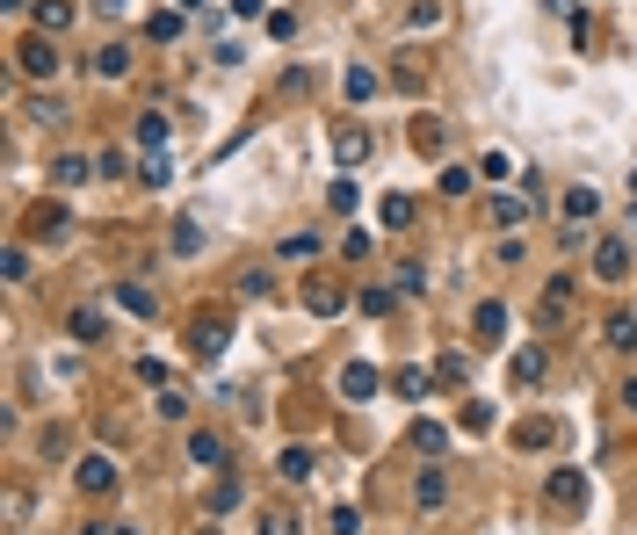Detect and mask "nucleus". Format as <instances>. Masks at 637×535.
Segmentation results:
<instances>
[{
  "instance_id": "f257e3e1",
  "label": "nucleus",
  "mask_w": 637,
  "mask_h": 535,
  "mask_svg": "<svg viewBox=\"0 0 637 535\" xmlns=\"http://www.w3.org/2000/svg\"><path fill=\"white\" fill-rule=\"evenodd\" d=\"M225 348H232V319H225V311H203V319L189 326V355L196 362H218Z\"/></svg>"
},
{
  "instance_id": "f03ea898",
  "label": "nucleus",
  "mask_w": 637,
  "mask_h": 535,
  "mask_svg": "<svg viewBox=\"0 0 637 535\" xmlns=\"http://www.w3.org/2000/svg\"><path fill=\"white\" fill-rule=\"evenodd\" d=\"M594 275L601 282H630V239L623 232H601L594 239Z\"/></svg>"
},
{
  "instance_id": "7ed1b4c3",
  "label": "nucleus",
  "mask_w": 637,
  "mask_h": 535,
  "mask_svg": "<svg viewBox=\"0 0 637 535\" xmlns=\"http://www.w3.org/2000/svg\"><path fill=\"white\" fill-rule=\"evenodd\" d=\"M15 58H22L29 80H58V66H66V58H58V37H44V29H37V37H29Z\"/></svg>"
},
{
  "instance_id": "20e7f679",
  "label": "nucleus",
  "mask_w": 637,
  "mask_h": 535,
  "mask_svg": "<svg viewBox=\"0 0 637 535\" xmlns=\"http://www.w3.org/2000/svg\"><path fill=\"white\" fill-rule=\"evenodd\" d=\"M565 311H572V282L558 275V282H543V297H536V326H543V333H558V326H565Z\"/></svg>"
},
{
  "instance_id": "39448f33",
  "label": "nucleus",
  "mask_w": 637,
  "mask_h": 535,
  "mask_svg": "<svg viewBox=\"0 0 637 535\" xmlns=\"http://www.w3.org/2000/svg\"><path fill=\"white\" fill-rule=\"evenodd\" d=\"M73 485H80L87 499H102V492H116V463H109V456H80V470H73Z\"/></svg>"
},
{
  "instance_id": "423d86ee",
  "label": "nucleus",
  "mask_w": 637,
  "mask_h": 535,
  "mask_svg": "<svg viewBox=\"0 0 637 535\" xmlns=\"http://www.w3.org/2000/svg\"><path fill=\"white\" fill-rule=\"evenodd\" d=\"M543 492H551V507H565V514L587 507V478H580V470H551V485H543Z\"/></svg>"
},
{
  "instance_id": "0eeeda50",
  "label": "nucleus",
  "mask_w": 637,
  "mask_h": 535,
  "mask_svg": "<svg viewBox=\"0 0 637 535\" xmlns=\"http://www.w3.org/2000/svg\"><path fill=\"white\" fill-rule=\"evenodd\" d=\"M333 160L362 167V160H370V131H362V123H341V131H333Z\"/></svg>"
},
{
  "instance_id": "6e6552de",
  "label": "nucleus",
  "mask_w": 637,
  "mask_h": 535,
  "mask_svg": "<svg viewBox=\"0 0 637 535\" xmlns=\"http://www.w3.org/2000/svg\"><path fill=\"white\" fill-rule=\"evenodd\" d=\"M442 499H449V470H442V463H428V470H420V485H413V507H420V514H435Z\"/></svg>"
},
{
  "instance_id": "1a4fd4ad",
  "label": "nucleus",
  "mask_w": 637,
  "mask_h": 535,
  "mask_svg": "<svg viewBox=\"0 0 637 535\" xmlns=\"http://www.w3.org/2000/svg\"><path fill=\"white\" fill-rule=\"evenodd\" d=\"M95 174H102V167H95V160H80V152H58V160H51V181H58V188H87Z\"/></svg>"
},
{
  "instance_id": "9d476101",
  "label": "nucleus",
  "mask_w": 637,
  "mask_h": 535,
  "mask_svg": "<svg viewBox=\"0 0 637 535\" xmlns=\"http://www.w3.org/2000/svg\"><path fill=\"white\" fill-rule=\"evenodd\" d=\"M203 239H210V232H203V217H174V239H167V246H174L181 261H196V254H203Z\"/></svg>"
},
{
  "instance_id": "9b49d317",
  "label": "nucleus",
  "mask_w": 637,
  "mask_h": 535,
  "mask_svg": "<svg viewBox=\"0 0 637 535\" xmlns=\"http://www.w3.org/2000/svg\"><path fill=\"white\" fill-rule=\"evenodd\" d=\"M87 66H95V80H124V73H131V44H102Z\"/></svg>"
},
{
  "instance_id": "f8f14e48",
  "label": "nucleus",
  "mask_w": 637,
  "mask_h": 535,
  "mask_svg": "<svg viewBox=\"0 0 637 535\" xmlns=\"http://www.w3.org/2000/svg\"><path fill=\"white\" fill-rule=\"evenodd\" d=\"M529 210H536L529 196H493V203H485V217H493V225H514V232L529 225Z\"/></svg>"
},
{
  "instance_id": "ddd939ff",
  "label": "nucleus",
  "mask_w": 637,
  "mask_h": 535,
  "mask_svg": "<svg viewBox=\"0 0 637 535\" xmlns=\"http://www.w3.org/2000/svg\"><path fill=\"white\" fill-rule=\"evenodd\" d=\"M116 304H124L131 319H153V311H160V297L145 290V282H116Z\"/></svg>"
},
{
  "instance_id": "4468645a",
  "label": "nucleus",
  "mask_w": 637,
  "mask_h": 535,
  "mask_svg": "<svg viewBox=\"0 0 637 535\" xmlns=\"http://www.w3.org/2000/svg\"><path fill=\"white\" fill-rule=\"evenodd\" d=\"M37 29L44 37H66L73 29V0H37Z\"/></svg>"
},
{
  "instance_id": "2eb2a0df",
  "label": "nucleus",
  "mask_w": 637,
  "mask_h": 535,
  "mask_svg": "<svg viewBox=\"0 0 637 535\" xmlns=\"http://www.w3.org/2000/svg\"><path fill=\"white\" fill-rule=\"evenodd\" d=\"M181 29H189V8H160L153 22H145V37H153V44H174Z\"/></svg>"
},
{
  "instance_id": "dca6fc26",
  "label": "nucleus",
  "mask_w": 637,
  "mask_h": 535,
  "mask_svg": "<svg viewBox=\"0 0 637 535\" xmlns=\"http://www.w3.org/2000/svg\"><path fill=\"white\" fill-rule=\"evenodd\" d=\"M471 333L478 340H507V304H478L471 311Z\"/></svg>"
},
{
  "instance_id": "f3484780",
  "label": "nucleus",
  "mask_w": 637,
  "mask_h": 535,
  "mask_svg": "<svg viewBox=\"0 0 637 535\" xmlns=\"http://www.w3.org/2000/svg\"><path fill=\"white\" fill-rule=\"evenodd\" d=\"M507 376H514V384H543V348H514V362H507Z\"/></svg>"
},
{
  "instance_id": "a211bd4d",
  "label": "nucleus",
  "mask_w": 637,
  "mask_h": 535,
  "mask_svg": "<svg viewBox=\"0 0 637 535\" xmlns=\"http://www.w3.org/2000/svg\"><path fill=\"white\" fill-rule=\"evenodd\" d=\"M341 391H348V398H377V369H370V362H348V369H341Z\"/></svg>"
},
{
  "instance_id": "6ab92c4d",
  "label": "nucleus",
  "mask_w": 637,
  "mask_h": 535,
  "mask_svg": "<svg viewBox=\"0 0 637 535\" xmlns=\"http://www.w3.org/2000/svg\"><path fill=\"white\" fill-rule=\"evenodd\" d=\"M413 449H420V456H449V427H435V420H413Z\"/></svg>"
},
{
  "instance_id": "aec40b11",
  "label": "nucleus",
  "mask_w": 637,
  "mask_h": 535,
  "mask_svg": "<svg viewBox=\"0 0 637 535\" xmlns=\"http://www.w3.org/2000/svg\"><path fill=\"white\" fill-rule=\"evenodd\" d=\"M153 413H160V420H189V391H181V384H160V391H153Z\"/></svg>"
},
{
  "instance_id": "412c9836",
  "label": "nucleus",
  "mask_w": 637,
  "mask_h": 535,
  "mask_svg": "<svg viewBox=\"0 0 637 535\" xmlns=\"http://www.w3.org/2000/svg\"><path fill=\"white\" fill-rule=\"evenodd\" d=\"M514 442H522V449H551L558 442V420H522V427H514Z\"/></svg>"
},
{
  "instance_id": "4be33fe9",
  "label": "nucleus",
  "mask_w": 637,
  "mask_h": 535,
  "mask_svg": "<svg viewBox=\"0 0 637 535\" xmlns=\"http://www.w3.org/2000/svg\"><path fill=\"white\" fill-rule=\"evenodd\" d=\"M276 478L305 485V478H312V449H283V456H276Z\"/></svg>"
},
{
  "instance_id": "5701e85b",
  "label": "nucleus",
  "mask_w": 637,
  "mask_h": 535,
  "mask_svg": "<svg viewBox=\"0 0 637 535\" xmlns=\"http://www.w3.org/2000/svg\"><path fill=\"white\" fill-rule=\"evenodd\" d=\"M305 304H312V319H333V311L348 304V290H333V282H312V297H305Z\"/></svg>"
},
{
  "instance_id": "b1692460",
  "label": "nucleus",
  "mask_w": 637,
  "mask_h": 535,
  "mask_svg": "<svg viewBox=\"0 0 637 535\" xmlns=\"http://www.w3.org/2000/svg\"><path fill=\"white\" fill-rule=\"evenodd\" d=\"M609 348H637V311H609Z\"/></svg>"
},
{
  "instance_id": "393cba45",
  "label": "nucleus",
  "mask_w": 637,
  "mask_h": 535,
  "mask_svg": "<svg viewBox=\"0 0 637 535\" xmlns=\"http://www.w3.org/2000/svg\"><path fill=\"white\" fill-rule=\"evenodd\" d=\"M239 297H276V275H268V268H239Z\"/></svg>"
},
{
  "instance_id": "a878e982",
  "label": "nucleus",
  "mask_w": 637,
  "mask_h": 535,
  "mask_svg": "<svg viewBox=\"0 0 637 535\" xmlns=\"http://www.w3.org/2000/svg\"><path fill=\"white\" fill-rule=\"evenodd\" d=\"M138 152H167V116H138Z\"/></svg>"
},
{
  "instance_id": "bb28decb",
  "label": "nucleus",
  "mask_w": 637,
  "mask_h": 535,
  "mask_svg": "<svg viewBox=\"0 0 637 535\" xmlns=\"http://www.w3.org/2000/svg\"><path fill=\"white\" fill-rule=\"evenodd\" d=\"M471 181H478L471 167H442V174H435V188H442L449 203H457V196H471Z\"/></svg>"
},
{
  "instance_id": "cd10ccee",
  "label": "nucleus",
  "mask_w": 637,
  "mask_h": 535,
  "mask_svg": "<svg viewBox=\"0 0 637 535\" xmlns=\"http://www.w3.org/2000/svg\"><path fill=\"white\" fill-rule=\"evenodd\" d=\"M189 456L210 463V470H225V442H218V434H189Z\"/></svg>"
},
{
  "instance_id": "c85d7f7f",
  "label": "nucleus",
  "mask_w": 637,
  "mask_h": 535,
  "mask_svg": "<svg viewBox=\"0 0 637 535\" xmlns=\"http://www.w3.org/2000/svg\"><path fill=\"white\" fill-rule=\"evenodd\" d=\"M341 87H348V102H370V94H377V73H370V66H348Z\"/></svg>"
},
{
  "instance_id": "c756f323",
  "label": "nucleus",
  "mask_w": 637,
  "mask_h": 535,
  "mask_svg": "<svg viewBox=\"0 0 637 535\" xmlns=\"http://www.w3.org/2000/svg\"><path fill=\"white\" fill-rule=\"evenodd\" d=\"M377 217H384L391 232H399V225H413V196H384V203H377Z\"/></svg>"
},
{
  "instance_id": "7c9ffc66",
  "label": "nucleus",
  "mask_w": 637,
  "mask_h": 535,
  "mask_svg": "<svg viewBox=\"0 0 637 535\" xmlns=\"http://www.w3.org/2000/svg\"><path fill=\"white\" fill-rule=\"evenodd\" d=\"M22 116H29V123H44V131H51V123H66V109H58V94H37V102H29Z\"/></svg>"
},
{
  "instance_id": "2f4dec72",
  "label": "nucleus",
  "mask_w": 637,
  "mask_h": 535,
  "mask_svg": "<svg viewBox=\"0 0 637 535\" xmlns=\"http://www.w3.org/2000/svg\"><path fill=\"white\" fill-rule=\"evenodd\" d=\"M326 203H333V210H341V217H348V210L362 203V188H355V181L341 174V181H333V188H326Z\"/></svg>"
},
{
  "instance_id": "473e14b6",
  "label": "nucleus",
  "mask_w": 637,
  "mask_h": 535,
  "mask_svg": "<svg viewBox=\"0 0 637 535\" xmlns=\"http://www.w3.org/2000/svg\"><path fill=\"white\" fill-rule=\"evenodd\" d=\"M138 181H145V188H167V152H145V160H138Z\"/></svg>"
},
{
  "instance_id": "72a5a7b5",
  "label": "nucleus",
  "mask_w": 637,
  "mask_h": 535,
  "mask_svg": "<svg viewBox=\"0 0 637 535\" xmlns=\"http://www.w3.org/2000/svg\"><path fill=\"white\" fill-rule=\"evenodd\" d=\"M312 87H319V80H312V66H290V73H283V94H290V102H305Z\"/></svg>"
},
{
  "instance_id": "f704fd0d",
  "label": "nucleus",
  "mask_w": 637,
  "mask_h": 535,
  "mask_svg": "<svg viewBox=\"0 0 637 535\" xmlns=\"http://www.w3.org/2000/svg\"><path fill=\"white\" fill-rule=\"evenodd\" d=\"M391 384H399V398H428V369H399Z\"/></svg>"
},
{
  "instance_id": "c9c22d12",
  "label": "nucleus",
  "mask_w": 637,
  "mask_h": 535,
  "mask_svg": "<svg viewBox=\"0 0 637 535\" xmlns=\"http://www.w3.org/2000/svg\"><path fill=\"white\" fill-rule=\"evenodd\" d=\"M413 145H420V152H442V123L420 116V123H413Z\"/></svg>"
},
{
  "instance_id": "e433bc0d",
  "label": "nucleus",
  "mask_w": 637,
  "mask_h": 535,
  "mask_svg": "<svg viewBox=\"0 0 637 535\" xmlns=\"http://www.w3.org/2000/svg\"><path fill=\"white\" fill-rule=\"evenodd\" d=\"M572 217H580V225L594 217V188H572V196H565V225H572Z\"/></svg>"
},
{
  "instance_id": "4c0bfd02",
  "label": "nucleus",
  "mask_w": 637,
  "mask_h": 535,
  "mask_svg": "<svg viewBox=\"0 0 637 535\" xmlns=\"http://www.w3.org/2000/svg\"><path fill=\"white\" fill-rule=\"evenodd\" d=\"M312 254H319L312 232H290V239H283V261H312Z\"/></svg>"
},
{
  "instance_id": "58836bf2",
  "label": "nucleus",
  "mask_w": 637,
  "mask_h": 535,
  "mask_svg": "<svg viewBox=\"0 0 637 535\" xmlns=\"http://www.w3.org/2000/svg\"><path fill=\"white\" fill-rule=\"evenodd\" d=\"M73 333H80V340H102V311L80 304V311H73Z\"/></svg>"
},
{
  "instance_id": "ea45409f",
  "label": "nucleus",
  "mask_w": 637,
  "mask_h": 535,
  "mask_svg": "<svg viewBox=\"0 0 637 535\" xmlns=\"http://www.w3.org/2000/svg\"><path fill=\"white\" fill-rule=\"evenodd\" d=\"M0 275H8V282H29V254H22V246H8V254H0Z\"/></svg>"
},
{
  "instance_id": "a19ab883",
  "label": "nucleus",
  "mask_w": 637,
  "mask_h": 535,
  "mask_svg": "<svg viewBox=\"0 0 637 535\" xmlns=\"http://www.w3.org/2000/svg\"><path fill=\"white\" fill-rule=\"evenodd\" d=\"M37 232H44V239H58V232H66V210L44 203V210H37Z\"/></svg>"
},
{
  "instance_id": "79ce46f5",
  "label": "nucleus",
  "mask_w": 637,
  "mask_h": 535,
  "mask_svg": "<svg viewBox=\"0 0 637 535\" xmlns=\"http://www.w3.org/2000/svg\"><path fill=\"white\" fill-rule=\"evenodd\" d=\"M435 376H442V384H464L471 362H464V355H442V362H435Z\"/></svg>"
},
{
  "instance_id": "37998d69",
  "label": "nucleus",
  "mask_w": 637,
  "mask_h": 535,
  "mask_svg": "<svg viewBox=\"0 0 637 535\" xmlns=\"http://www.w3.org/2000/svg\"><path fill=\"white\" fill-rule=\"evenodd\" d=\"M225 507H239V478H218V492H210V514H225Z\"/></svg>"
},
{
  "instance_id": "c03bdc74",
  "label": "nucleus",
  "mask_w": 637,
  "mask_h": 535,
  "mask_svg": "<svg viewBox=\"0 0 637 535\" xmlns=\"http://www.w3.org/2000/svg\"><path fill=\"white\" fill-rule=\"evenodd\" d=\"M261 535H305V521H297V514H268Z\"/></svg>"
},
{
  "instance_id": "a18cd8bd",
  "label": "nucleus",
  "mask_w": 637,
  "mask_h": 535,
  "mask_svg": "<svg viewBox=\"0 0 637 535\" xmlns=\"http://www.w3.org/2000/svg\"><path fill=\"white\" fill-rule=\"evenodd\" d=\"M442 22V0H413V29H435Z\"/></svg>"
},
{
  "instance_id": "49530a36",
  "label": "nucleus",
  "mask_w": 637,
  "mask_h": 535,
  "mask_svg": "<svg viewBox=\"0 0 637 535\" xmlns=\"http://www.w3.org/2000/svg\"><path fill=\"white\" fill-rule=\"evenodd\" d=\"M268 37L290 44V37H297V15H290V8H283V15H268Z\"/></svg>"
},
{
  "instance_id": "de8ad7c7",
  "label": "nucleus",
  "mask_w": 637,
  "mask_h": 535,
  "mask_svg": "<svg viewBox=\"0 0 637 535\" xmlns=\"http://www.w3.org/2000/svg\"><path fill=\"white\" fill-rule=\"evenodd\" d=\"M420 282H428V268H420V261H399V282H391V290H420Z\"/></svg>"
},
{
  "instance_id": "09e8293b",
  "label": "nucleus",
  "mask_w": 637,
  "mask_h": 535,
  "mask_svg": "<svg viewBox=\"0 0 637 535\" xmlns=\"http://www.w3.org/2000/svg\"><path fill=\"white\" fill-rule=\"evenodd\" d=\"M391 304H399V297H391V290H362V311H370V319H384Z\"/></svg>"
},
{
  "instance_id": "8fccbe9b",
  "label": "nucleus",
  "mask_w": 637,
  "mask_h": 535,
  "mask_svg": "<svg viewBox=\"0 0 637 535\" xmlns=\"http://www.w3.org/2000/svg\"><path fill=\"white\" fill-rule=\"evenodd\" d=\"M333 535H362V514L355 507H333Z\"/></svg>"
},
{
  "instance_id": "3c124183",
  "label": "nucleus",
  "mask_w": 637,
  "mask_h": 535,
  "mask_svg": "<svg viewBox=\"0 0 637 535\" xmlns=\"http://www.w3.org/2000/svg\"><path fill=\"white\" fill-rule=\"evenodd\" d=\"M232 15H247V22H254V15H268V8H261V0H232Z\"/></svg>"
},
{
  "instance_id": "603ef678",
  "label": "nucleus",
  "mask_w": 637,
  "mask_h": 535,
  "mask_svg": "<svg viewBox=\"0 0 637 535\" xmlns=\"http://www.w3.org/2000/svg\"><path fill=\"white\" fill-rule=\"evenodd\" d=\"M623 405H630V420H637V376H630V384H623Z\"/></svg>"
},
{
  "instance_id": "864d4df0",
  "label": "nucleus",
  "mask_w": 637,
  "mask_h": 535,
  "mask_svg": "<svg viewBox=\"0 0 637 535\" xmlns=\"http://www.w3.org/2000/svg\"><path fill=\"white\" fill-rule=\"evenodd\" d=\"M95 8H102V15H124V0H95Z\"/></svg>"
},
{
  "instance_id": "5fc2aeb1",
  "label": "nucleus",
  "mask_w": 637,
  "mask_h": 535,
  "mask_svg": "<svg viewBox=\"0 0 637 535\" xmlns=\"http://www.w3.org/2000/svg\"><path fill=\"white\" fill-rule=\"evenodd\" d=\"M80 535H116V528H102V521H87V528H80Z\"/></svg>"
},
{
  "instance_id": "6e6d98bb",
  "label": "nucleus",
  "mask_w": 637,
  "mask_h": 535,
  "mask_svg": "<svg viewBox=\"0 0 637 535\" xmlns=\"http://www.w3.org/2000/svg\"><path fill=\"white\" fill-rule=\"evenodd\" d=\"M0 8H8V15H22V8H29V0H0Z\"/></svg>"
},
{
  "instance_id": "4d7b16f0",
  "label": "nucleus",
  "mask_w": 637,
  "mask_h": 535,
  "mask_svg": "<svg viewBox=\"0 0 637 535\" xmlns=\"http://www.w3.org/2000/svg\"><path fill=\"white\" fill-rule=\"evenodd\" d=\"M174 8H189V15H196V8H203V0H174Z\"/></svg>"
},
{
  "instance_id": "13d9d810",
  "label": "nucleus",
  "mask_w": 637,
  "mask_h": 535,
  "mask_svg": "<svg viewBox=\"0 0 637 535\" xmlns=\"http://www.w3.org/2000/svg\"><path fill=\"white\" fill-rule=\"evenodd\" d=\"M630 232H637V196H630Z\"/></svg>"
},
{
  "instance_id": "bf43d9fd",
  "label": "nucleus",
  "mask_w": 637,
  "mask_h": 535,
  "mask_svg": "<svg viewBox=\"0 0 637 535\" xmlns=\"http://www.w3.org/2000/svg\"><path fill=\"white\" fill-rule=\"evenodd\" d=\"M630 196H637V167H630Z\"/></svg>"
}]
</instances>
